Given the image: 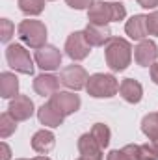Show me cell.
Segmentation results:
<instances>
[{
	"label": "cell",
	"instance_id": "obj_32",
	"mask_svg": "<svg viewBox=\"0 0 158 160\" xmlns=\"http://www.w3.org/2000/svg\"><path fill=\"white\" fill-rule=\"evenodd\" d=\"M34 160H50V158H47V157H36Z\"/></svg>",
	"mask_w": 158,
	"mask_h": 160
},
{
	"label": "cell",
	"instance_id": "obj_17",
	"mask_svg": "<svg viewBox=\"0 0 158 160\" xmlns=\"http://www.w3.org/2000/svg\"><path fill=\"white\" fill-rule=\"evenodd\" d=\"M32 147H34L36 153L47 155L54 147V134L50 130H39V132H36L34 138H32Z\"/></svg>",
	"mask_w": 158,
	"mask_h": 160
},
{
	"label": "cell",
	"instance_id": "obj_24",
	"mask_svg": "<svg viewBox=\"0 0 158 160\" xmlns=\"http://www.w3.org/2000/svg\"><path fill=\"white\" fill-rule=\"evenodd\" d=\"M19 8L26 15H39L45 8V0H19Z\"/></svg>",
	"mask_w": 158,
	"mask_h": 160
},
{
	"label": "cell",
	"instance_id": "obj_26",
	"mask_svg": "<svg viewBox=\"0 0 158 160\" xmlns=\"http://www.w3.org/2000/svg\"><path fill=\"white\" fill-rule=\"evenodd\" d=\"M13 24H11V21H7V19H2L0 21V39L4 41H9L11 39V36H13Z\"/></svg>",
	"mask_w": 158,
	"mask_h": 160
},
{
	"label": "cell",
	"instance_id": "obj_25",
	"mask_svg": "<svg viewBox=\"0 0 158 160\" xmlns=\"http://www.w3.org/2000/svg\"><path fill=\"white\" fill-rule=\"evenodd\" d=\"M138 160H158V143H145L138 145Z\"/></svg>",
	"mask_w": 158,
	"mask_h": 160
},
{
	"label": "cell",
	"instance_id": "obj_30",
	"mask_svg": "<svg viewBox=\"0 0 158 160\" xmlns=\"http://www.w3.org/2000/svg\"><path fill=\"white\" fill-rule=\"evenodd\" d=\"M151 78L155 80V84H158V62L151 65Z\"/></svg>",
	"mask_w": 158,
	"mask_h": 160
},
{
	"label": "cell",
	"instance_id": "obj_2",
	"mask_svg": "<svg viewBox=\"0 0 158 160\" xmlns=\"http://www.w3.org/2000/svg\"><path fill=\"white\" fill-rule=\"evenodd\" d=\"M125 15V6L119 2H95L87 11V19L93 24H108L114 21H123Z\"/></svg>",
	"mask_w": 158,
	"mask_h": 160
},
{
	"label": "cell",
	"instance_id": "obj_12",
	"mask_svg": "<svg viewBox=\"0 0 158 160\" xmlns=\"http://www.w3.org/2000/svg\"><path fill=\"white\" fill-rule=\"evenodd\" d=\"M9 114L15 118L17 121H24L28 119L34 114V102L30 101V97L26 95H17L11 104H9Z\"/></svg>",
	"mask_w": 158,
	"mask_h": 160
},
{
	"label": "cell",
	"instance_id": "obj_15",
	"mask_svg": "<svg viewBox=\"0 0 158 160\" xmlns=\"http://www.w3.org/2000/svg\"><path fill=\"white\" fill-rule=\"evenodd\" d=\"M60 82L62 80L54 75H39L37 78L34 80V89L36 93H39L41 97L45 95H54L60 88Z\"/></svg>",
	"mask_w": 158,
	"mask_h": 160
},
{
	"label": "cell",
	"instance_id": "obj_33",
	"mask_svg": "<svg viewBox=\"0 0 158 160\" xmlns=\"http://www.w3.org/2000/svg\"><path fill=\"white\" fill-rule=\"evenodd\" d=\"M19 160H28V158H19ZM32 160H34V158H32Z\"/></svg>",
	"mask_w": 158,
	"mask_h": 160
},
{
	"label": "cell",
	"instance_id": "obj_22",
	"mask_svg": "<svg viewBox=\"0 0 158 160\" xmlns=\"http://www.w3.org/2000/svg\"><path fill=\"white\" fill-rule=\"evenodd\" d=\"M15 128H17V119H15L9 112H6V114L0 116V136H2V138L11 136V134L15 132Z\"/></svg>",
	"mask_w": 158,
	"mask_h": 160
},
{
	"label": "cell",
	"instance_id": "obj_18",
	"mask_svg": "<svg viewBox=\"0 0 158 160\" xmlns=\"http://www.w3.org/2000/svg\"><path fill=\"white\" fill-rule=\"evenodd\" d=\"M37 116H39V121L43 125H47V127H60V125L63 123V116H62L50 102H47V104L41 106L39 112H37Z\"/></svg>",
	"mask_w": 158,
	"mask_h": 160
},
{
	"label": "cell",
	"instance_id": "obj_3",
	"mask_svg": "<svg viewBox=\"0 0 158 160\" xmlns=\"http://www.w3.org/2000/svg\"><path fill=\"white\" fill-rule=\"evenodd\" d=\"M86 89L91 97L102 99V97H114L119 89V82L114 75H104V73H97L93 77H89Z\"/></svg>",
	"mask_w": 158,
	"mask_h": 160
},
{
	"label": "cell",
	"instance_id": "obj_1",
	"mask_svg": "<svg viewBox=\"0 0 158 160\" xmlns=\"http://www.w3.org/2000/svg\"><path fill=\"white\" fill-rule=\"evenodd\" d=\"M104 56H106V63H108L110 69H114V71H123V69H126L128 63H130L132 48H130V45H128L126 39L112 38V39L106 43Z\"/></svg>",
	"mask_w": 158,
	"mask_h": 160
},
{
	"label": "cell",
	"instance_id": "obj_27",
	"mask_svg": "<svg viewBox=\"0 0 158 160\" xmlns=\"http://www.w3.org/2000/svg\"><path fill=\"white\" fill-rule=\"evenodd\" d=\"M147 30L151 36H158V11H153L147 17Z\"/></svg>",
	"mask_w": 158,
	"mask_h": 160
},
{
	"label": "cell",
	"instance_id": "obj_16",
	"mask_svg": "<svg viewBox=\"0 0 158 160\" xmlns=\"http://www.w3.org/2000/svg\"><path fill=\"white\" fill-rule=\"evenodd\" d=\"M125 30H126V34H128L132 39H143L145 36H149V30H147V17H143V15H134V17L125 24Z\"/></svg>",
	"mask_w": 158,
	"mask_h": 160
},
{
	"label": "cell",
	"instance_id": "obj_23",
	"mask_svg": "<svg viewBox=\"0 0 158 160\" xmlns=\"http://www.w3.org/2000/svg\"><path fill=\"white\" fill-rule=\"evenodd\" d=\"M108 160H138V145H126L121 151H112Z\"/></svg>",
	"mask_w": 158,
	"mask_h": 160
},
{
	"label": "cell",
	"instance_id": "obj_8",
	"mask_svg": "<svg viewBox=\"0 0 158 160\" xmlns=\"http://www.w3.org/2000/svg\"><path fill=\"white\" fill-rule=\"evenodd\" d=\"M36 62L43 71H54L62 63V52L56 47L45 45V47L36 50Z\"/></svg>",
	"mask_w": 158,
	"mask_h": 160
},
{
	"label": "cell",
	"instance_id": "obj_13",
	"mask_svg": "<svg viewBox=\"0 0 158 160\" xmlns=\"http://www.w3.org/2000/svg\"><path fill=\"white\" fill-rule=\"evenodd\" d=\"M84 34H86V39L89 41L91 47H101V45H104V43H108L112 39L108 24H93V22H89L86 26Z\"/></svg>",
	"mask_w": 158,
	"mask_h": 160
},
{
	"label": "cell",
	"instance_id": "obj_34",
	"mask_svg": "<svg viewBox=\"0 0 158 160\" xmlns=\"http://www.w3.org/2000/svg\"><path fill=\"white\" fill-rule=\"evenodd\" d=\"M156 143H158V142H156Z\"/></svg>",
	"mask_w": 158,
	"mask_h": 160
},
{
	"label": "cell",
	"instance_id": "obj_20",
	"mask_svg": "<svg viewBox=\"0 0 158 160\" xmlns=\"http://www.w3.org/2000/svg\"><path fill=\"white\" fill-rule=\"evenodd\" d=\"M141 130H143V134L149 140L158 142V112L156 114H149V116L143 118V121H141Z\"/></svg>",
	"mask_w": 158,
	"mask_h": 160
},
{
	"label": "cell",
	"instance_id": "obj_11",
	"mask_svg": "<svg viewBox=\"0 0 158 160\" xmlns=\"http://www.w3.org/2000/svg\"><path fill=\"white\" fill-rule=\"evenodd\" d=\"M78 151L82 155V158H86V160H102V147L97 143V140L91 136V132L80 136Z\"/></svg>",
	"mask_w": 158,
	"mask_h": 160
},
{
	"label": "cell",
	"instance_id": "obj_19",
	"mask_svg": "<svg viewBox=\"0 0 158 160\" xmlns=\"http://www.w3.org/2000/svg\"><path fill=\"white\" fill-rule=\"evenodd\" d=\"M19 91V78L11 73H2L0 75V93L4 99H11L17 97Z\"/></svg>",
	"mask_w": 158,
	"mask_h": 160
},
{
	"label": "cell",
	"instance_id": "obj_14",
	"mask_svg": "<svg viewBox=\"0 0 158 160\" xmlns=\"http://www.w3.org/2000/svg\"><path fill=\"white\" fill-rule=\"evenodd\" d=\"M119 93L126 102H140L141 95H143V89H141V84L138 80L125 78L119 84Z\"/></svg>",
	"mask_w": 158,
	"mask_h": 160
},
{
	"label": "cell",
	"instance_id": "obj_29",
	"mask_svg": "<svg viewBox=\"0 0 158 160\" xmlns=\"http://www.w3.org/2000/svg\"><path fill=\"white\" fill-rule=\"evenodd\" d=\"M138 4H140L141 8L151 9V8H156V6H158V0H138Z\"/></svg>",
	"mask_w": 158,
	"mask_h": 160
},
{
	"label": "cell",
	"instance_id": "obj_28",
	"mask_svg": "<svg viewBox=\"0 0 158 160\" xmlns=\"http://www.w3.org/2000/svg\"><path fill=\"white\" fill-rule=\"evenodd\" d=\"M65 2H67V6H71L75 9H86L95 4V0H65Z\"/></svg>",
	"mask_w": 158,
	"mask_h": 160
},
{
	"label": "cell",
	"instance_id": "obj_4",
	"mask_svg": "<svg viewBox=\"0 0 158 160\" xmlns=\"http://www.w3.org/2000/svg\"><path fill=\"white\" fill-rule=\"evenodd\" d=\"M19 38L32 48L45 47L47 41V28L41 21H22L19 24Z\"/></svg>",
	"mask_w": 158,
	"mask_h": 160
},
{
	"label": "cell",
	"instance_id": "obj_31",
	"mask_svg": "<svg viewBox=\"0 0 158 160\" xmlns=\"http://www.w3.org/2000/svg\"><path fill=\"white\" fill-rule=\"evenodd\" d=\"M0 149H2V158L0 160H9V155H11V153H9V147H7L6 143H2Z\"/></svg>",
	"mask_w": 158,
	"mask_h": 160
},
{
	"label": "cell",
	"instance_id": "obj_10",
	"mask_svg": "<svg viewBox=\"0 0 158 160\" xmlns=\"http://www.w3.org/2000/svg\"><path fill=\"white\" fill-rule=\"evenodd\" d=\"M156 56H158L156 45H155L153 41H149V39H143L136 48H134V58H136L138 65H141V67L153 65L155 60H156Z\"/></svg>",
	"mask_w": 158,
	"mask_h": 160
},
{
	"label": "cell",
	"instance_id": "obj_7",
	"mask_svg": "<svg viewBox=\"0 0 158 160\" xmlns=\"http://www.w3.org/2000/svg\"><path fill=\"white\" fill-rule=\"evenodd\" d=\"M65 50H67L69 58H73V60H84L89 54L91 45H89V41L86 39L84 32H75L65 41Z\"/></svg>",
	"mask_w": 158,
	"mask_h": 160
},
{
	"label": "cell",
	"instance_id": "obj_6",
	"mask_svg": "<svg viewBox=\"0 0 158 160\" xmlns=\"http://www.w3.org/2000/svg\"><path fill=\"white\" fill-rule=\"evenodd\" d=\"M48 102L65 118L73 112H77L80 108V97L75 93H65V91H56L54 95H50Z\"/></svg>",
	"mask_w": 158,
	"mask_h": 160
},
{
	"label": "cell",
	"instance_id": "obj_9",
	"mask_svg": "<svg viewBox=\"0 0 158 160\" xmlns=\"http://www.w3.org/2000/svg\"><path fill=\"white\" fill-rule=\"evenodd\" d=\"M60 80H62L63 86H67L71 89H82V88H86L89 77H87V73H86L84 67H80V65H69V67H65L62 71Z\"/></svg>",
	"mask_w": 158,
	"mask_h": 160
},
{
	"label": "cell",
	"instance_id": "obj_5",
	"mask_svg": "<svg viewBox=\"0 0 158 160\" xmlns=\"http://www.w3.org/2000/svg\"><path fill=\"white\" fill-rule=\"evenodd\" d=\"M6 60H7L9 67H13L19 73H24V75L34 73L32 58H30L28 50H24V47H21V45H9L6 50Z\"/></svg>",
	"mask_w": 158,
	"mask_h": 160
},
{
	"label": "cell",
	"instance_id": "obj_21",
	"mask_svg": "<svg viewBox=\"0 0 158 160\" xmlns=\"http://www.w3.org/2000/svg\"><path fill=\"white\" fill-rule=\"evenodd\" d=\"M91 136L97 140V143H99L102 149L110 143V128H108L104 123H95L93 128H91Z\"/></svg>",
	"mask_w": 158,
	"mask_h": 160
}]
</instances>
